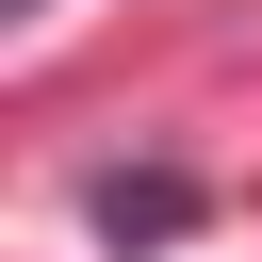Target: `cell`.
<instances>
[{"mask_svg":"<svg viewBox=\"0 0 262 262\" xmlns=\"http://www.w3.org/2000/svg\"><path fill=\"white\" fill-rule=\"evenodd\" d=\"M98 229L115 246H180L196 229V180H98Z\"/></svg>","mask_w":262,"mask_h":262,"instance_id":"obj_1","label":"cell"},{"mask_svg":"<svg viewBox=\"0 0 262 262\" xmlns=\"http://www.w3.org/2000/svg\"><path fill=\"white\" fill-rule=\"evenodd\" d=\"M16 16H49V0H16Z\"/></svg>","mask_w":262,"mask_h":262,"instance_id":"obj_2","label":"cell"}]
</instances>
